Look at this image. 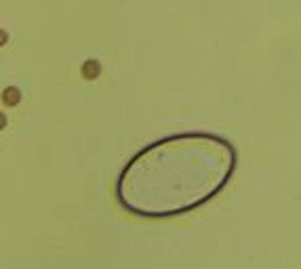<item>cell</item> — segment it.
Listing matches in <instances>:
<instances>
[{
    "mask_svg": "<svg viewBox=\"0 0 301 269\" xmlns=\"http://www.w3.org/2000/svg\"><path fill=\"white\" fill-rule=\"evenodd\" d=\"M80 69H82V76H85L87 80H95L101 74V63L95 61V59H87L85 63H82Z\"/></svg>",
    "mask_w": 301,
    "mask_h": 269,
    "instance_id": "1",
    "label": "cell"
},
{
    "mask_svg": "<svg viewBox=\"0 0 301 269\" xmlns=\"http://www.w3.org/2000/svg\"><path fill=\"white\" fill-rule=\"evenodd\" d=\"M2 101H4V105H17L19 101H21V91L15 86H6L4 91H2Z\"/></svg>",
    "mask_w": 301,
    "mask_h": 269,
    "instance_id": "2",
    "label": "cell"
}]
</instances>
